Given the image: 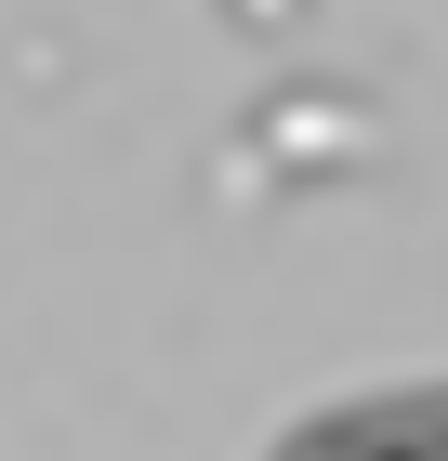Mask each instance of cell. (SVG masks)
Returning <instances> with one entry per match:
<instances>
[{"mask_svg": "<svg viewBox=\"0 0 448 461\" xmlns=\"http://www.w3.org/2000/svg\"><path fill=\"white\" fill-rule=\"evenodd\" d=\"M264 461H448V395H435V383H382V395H343V409L290 422Z\"/></svg>", "mask_w": 448, "mask_h": 461, "instance_id": "cell-1", "label": "cell"}]
</instances>
